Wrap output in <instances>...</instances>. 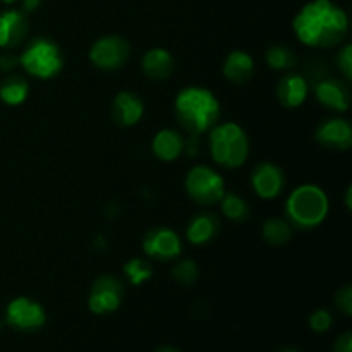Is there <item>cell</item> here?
Listing matches in <instances>:
<instances>
[{"label": "cell", "instance_id": "obj_24", "mask_svg": "<svg viewBox=\"0 0 352 352\" xmlns=\"http://www.w3.org/2000/svg\"><path fill=\"white\" fill-rule=\"evenodd\" d=\"M265 60H267V65L274 71H289L296 65L298 58H296V54L289 47H284V45H274V47L267 48L265 52Z\"/></svg>", "mask_w": 352, "mask_h": 352}, {"label": "cell", "instance_id": "obj_12", "mask_svg": "<svg viewBox=\"0 0 352 352\" xmlns=\"http://www.w3.org/2000/svg\"><path fill=\"white\" fill-rule=\"evenodd\" d=\"M315 138L323 148L346 151L352 146V126L347 119L332 117L316 127Z\"/></svg>", "mask_w": 352, "mask_h": 352}, {"label": "cell", "instance_id": "obj_21", "mask_svg": "<svg viewBox=\"0 0 352 352\" xmlns=\"http://www.w3.org/2000/svg\"><path fill=\"white\" fill-rule=\"evenodd\" d=\"M30 95V85L26 78L19 74H9L0 82V100L9 107H17L26 102Z\"/></svg>", "mask_w": 352, "mask_h": 352}, {"label": "cell", "instance_id": "obj_4", "mask_svg": "<svg viewBox=\"0 0 352 352\" xmlns=\"http://www.w3.org/2000/svg\"><path fill=\"white\" fill-rule=\"evenodd\" d=\"M208 148L217 165L237 168L248 160L250 140L237 122H217L208 131Z\"/></svg>", "mask_w": 352, "mask_h": 352}, {"label": "cell", "instance_id": "obj_15", "mask_svg": "<svg viewBox=\"0 0 352 352\" xmlns=\"http://www.w3.org/2000/svg\"><path fill=\"white\" fill-rule=\"evenodd\" d=\"M144 116V103L134 91L117 93L112 102V119L119 126H136Z\"/></svg>", "mask_w": 352, "mask_h": 352}, {"label": "cell", "instance_id": "obj_31", "mask_svg": "<svg viewBox=\"0 0 352 352\" xmlns=\"http://www.w3.org/2000/svg\"><path fill=\"white\" fill-rule=\"evenodd\" d=\"M16 65H19V57H14L10 52H6V54L0 55V71L9 72L12 71Z\"/></svg>", "mask_w": 352, "mask_h": 352}, {"label": "cell", "instance_id": "obj_25", "mask_svg": "<svg viewBox=\"0 0 352 352\" xmlns=\"http://www.w3.org/2000/svg\"><path fill=\"white\" fill-rule=\"evenodd\" d=\"M124 275H126L127 282L134 287H140L144 282H148L153 275V270H151L150 261H146L144 258H131L129 261L124 263L122 268Z\"/></svg>", "mask_w": 352, "mask_h": 352}, {"label": "cell", "instance_id": "obj_13", "mask_svg": "<svg viewBox=\"0 0 352 352\" xmlns=\"http://www.w3.org/2000/svg\"><path fill=\"white\" fill-rule=\"evenodd\" d=\"M30 23L23 10L9 9L0 12V48L12 50L26 41Z\"/></svg>", "mask_w": 352, "mask_h": 352}, {"label": "cell", "instance_id": "obj_17", "mask_svg": "<svg viewBox=\"0 0 352 352\" xmlns=\"http://www.w3.org/2000/svg\"><path fill=\"white\" fill-rule=\"evenodd\" d=\"M141 69L153 81H165L175 69V60L170 52L164 47L150 48L141 58Z\"/></svg>", "mask_w": 352, "mask_h": 352}, {"label": "cell", "instance_id": "obj_14", "mask_svg": "<svg viewBox=\"0 0 352 352\" xmlns=\"http://www.w3.org/2000/svg\"><path fill=\"white\" fill-rule=\"evenodd\" d=\"M315 96L323 107L333 112H347L351 107V91L339 79H322L315 86Z\"/></svg>", "mask_w": 352, "mask_h": 352}, {"label": "cell", "instance_id": "obj_36", "mask_svg": "<svg viewBox=\"0 0 352 352\" xmlns=\"http://www.w3.org/2000/svg\"><path fill=\"white\" fill-rule=\"evenodd\" d=\"M278 352H299L298 349H292V347H285V349L278 351Z\"/></svg>", "mask_w": 352, "mask_h": 352}, {"label": "cell", "instance_id": "obj_5", "mask_svg": "<svg viewBox=\"0 0 352 352\" xmlns=\"http://www.w3.org/2000/svg\"><path fill=\"white\" fill-rule=\"evenodd\" d=\"M19 65L30 76L38 79H52L64 67L60 47L45 36L33 38L19 55Z\"/></svg>", "mask_w": 352, "mask_h": 352}, {"label": "cell", "instance_id": "obj_16", "mask_svg": "<svg viewBox=\"0 0 352 352\" xmlns=\"http://www.w3.org/2000/svg\"><path fill=\"white\" fill-rule=\"evenodd\" d=\"M309 93V82L305 76L301 74H292L284 76L278 81L277 86V98L282 107L285 109H298L302 103L306 102Z\"/></svg>", "mask_w": 352, "mask_h": 352}, {"label": "cell", "instance_id": "obj_9", "mask_svg": "<svg viewBox=\"0 0 352 352\" xmlns=\"http://www.w3.org/2000/svg\"><path fill=\"white\" fill-rule=\"evenodd\" d=\"M124 285L113 275H102L91 285L88 296V308L93 315H110L122 305Z\"/></svg>", "mask_w": 352, "mask_h": 352}, {"label": "cell", "instance_id": "obj_29", "mask_svg": "<svg viewBox=\"0 0 352 352\" xmlns=\"http://www.w3.org/2000/svg\"><path fill=\"white\" fill-rule=\"evenodd\" d=\"M336 305L340 311L346 316L352 315V287L351 285H344L342 289H339L336 294Z\"/></svg>", "mask_w": 352, "mask_h": 352}, {"label": "cell", "instance_id": "obj_33", "mask_svg": "<svg viewBox=\"0 0 352 352\" xmlns=\"http://www.w3.org/2000/svg\"><path fill=\"white\" fill-rule=\"evenodd\" d=\"M155 352H182V351H179L177 347H172V346H162Z\"/></svg>", "mask_w": 352, "mask_h": 352}, {"label": "cell", "instance_id": "obj_3", "mask_svg": "<svg viewBox=\"0 0 352 352\" xmlns=\"http://www.w3.org/2000/svg\"><path fill=\"white\" fill-rule=\"evenodd\" d=\"M330 212L327 192L316 184H301L292 189L285 201L289 222L299 229H315L322 226Z\"/></svg>", "mask_w": 352, "mask_h": 352}, {"label": "cell", "instance_id": "obj_18", "mask_svg": "<svg viewBox=\"0 0 352 352\" xmlns=\"http://www.w3.org/2000/svg\"><path fill=\"white\" fill-rule=\"evenodd\" d=\"M186 150V138L175 129H162L151 140V151L160 162L177 160Z\"/></svg>", "mask_w": 352, "mask_h": 352}, {"label": "cell", "instance_id": "obj_6", "mask_svg": "<svg viewBox=\"0 0 352 352\" xmlns=\"http://www.w3.org/2000/svg\"><path fill=\"white\" fill-rule=\"evenodd\" d=\"M186 192L195 203L212 206L226 195V181L208 165H195L186 175Z\"/></svg>", "mask_w": 352, "mask_h": 352}, {"label": "cell", "instance_id": "obj_28", "mask_svg": "<svg viewBox=\"0 0 352 352\" xmlns=\"http://www.w3.org/2000/svg\"><path fill=\"white\" fill-rule=\"evenodd\" d=\"M337 65H339L340 72L347 81L352 79V45L347 43L346 47L340 48L339 55H337Z\"/></svg>", "mask_w": 352, "mask_h": 352}, {"label": "cell", "instance_id": "obj_35", "mask_svg": "<svg viewBox=\"0 0 352 352\" xmlns=\"http://www.w3.org/2000/svg\"><path fill=\"white\" fill-rule=\"evenodd\" d=\"M0 2H3V3H7V6H12V3H16V2H19V0H0Z\"/></svg>", "mask_w": 352, "mask_h": 352}, {"label": "cell", "instance_id": "obj_20", "mask_svg": "<svg viewBox=\"0 0 352 352\" xmlns=\"http://www.w3.org/2000/svg\"><path fill=\"white\" fill-rule=\"evenodd\" d=\"M222 74L227 81L236 82V85L248 82L254 74L253 57L244 50L230 52L223 60Z\"/></svg>", "mask_w": 352, "mask_h": 352}, {"label": "cell", "instance_id": "obj_22", "mask_svg": "<svg viewBox=\"0 0 352 352\" xmlns=\"http://www.w3.org/2000/svg\"><path fill=\"white\" fill-rule=\"evenodd\" d=\"M261 236H263L265 243L270 246H285L292 239V226L287 220L272 217V219L265 220L263 227H261Z\"/></svg>", "mask_w": 352, "mask_h": 352}, {"label": "cell", "instance_id": "obj_30", "mask_svg": "<svg viewBox=\"0 0 352 352\" xmlns=\"http://www.w3.org/2000/svg\"><path fill=\"white\" fill-rule=\"evenodd\" d=\"M332 352H352V333L344 332L333 344Z\"/></svg>", "mask_w": 352, "mask_h": 352}, {"label": "cell", "instance_id": "obj_23", "mask_svg": "<svg viewBox=\"0 0 352 352\" xmlns=\"http://www.w3.org/2000/svg\"><path fill=\"white\" fill-rule=\"evenodd\" d=\"M220 208L226 219L230 222H246L250 219V205L244 198H241L236 192H227L220 199Z\"/></svg>", "mask_w": 352, "mask_h": 352}, {"label": "cell", "instance_id": "obj_11", "mask_svg": "<svg viewBox=\"0 0 352 352\" xmlns=\"http://www.w3.org/2000/svg\"><path fill=\"white\" fill-rule=\"evenodd\" d=\"M251 188L261 199H275L285 188V174L278 165L261 162L251 174Z\"/></svg>", "mask_w": 352, "mask_h": 352}, {"label": "cell", "instance_id": "obj_32", "mask_svg": "<svg viewBox=\"0 0 352 352\" xmlns=\"http://www.w3.org/2000/svg\"><path fill=\"white\" fill-rule=\"evenodd\" d=\"M41 6V0H23V12H34Z\"/></svg>", "mask_w": 352, "mask_h": 352}, {"label": "cell", "instance_id": "obj_34", "mask_svg": "<svg viewBox=\"0 0 352 352\" xmlns=\"http://www.w3.org/2000/svg\"><path fill=\"white\" fill-rule=\"evenodd\" d=\"M351 195H352V189L349 188V189H347V195H346V206L349 210H351Z\"/></svg>", "mask_w": 352, "mask_h": 352}, {"label": "cell", "instance_id": "obj_10", "mask_svg": "<svg viewBox=\"0 0 352 352\" xmlns=\"http://www.w3.org/2000/svg\"><path fill=\"white\" fill-rule=\"evenodd\" d=\"M143 251L153 260L170 261L182 254V241L175 230L168 227H155L144 236Z\"/></svg>", "mask_w": 352, "mask_h": 352}, {"label": "cell", "instance_id": "obj_26", "mask_svg": "<svg viewBox=\"0 0 352 352\" xmlns=\"http://www.w3.org/2000/svg\"><path fill=\"white\" fill-rule=\"evenodd\" d=\"M172 277L181 285H192L199 277L198 265L192 260H179L172 268Z\"/></svg>", "mask_w": 352, "mask_h": 352}, {"label": "cell", "instance_id": "obj_7", "mask_svg": "<svg viewBox=\"0 0 352 352\" xmlns=\"http://www.w3.org/2000/svg\"><path fill=\"white\" fill-rule=\"evenodd\" d=\"M131 47L126 38L119 34H107L98 38L89 48V60L96 69L105 72L124 67L129 58Z\"/></svg>", "mask_w": 352, "mask_h": 352}, {"label": "cell", "instance_id": "obj_27", "mask_svg": "<svg viewBox=\"0 0 352 352\" xmlns=\"http://www.w3.org/2000/svg\"><path fill=\"white\" fill-rule=\"evenodd\" d=\"M332 323H333L332 313L325 308L316 309V311H313L311 316H309V329L316 333L329 332V330L332 329Z\"/></svg>", "mask_w": 352, "mask_h": 352}, {"label": "cell", "instance_id": "obj_8", "mask_svg": "<svg viewBox=\"0 0 352 352\" xmlns=\"http://www.w3.org/2000/svg\"><path fill=\"white\" fill-rule=\"evenodd\" d=\"M6 323L19 332H36L47 323V311L30 298H14L6 308Z\"/></svg>", "mask_w": 352, "mask_h": 352}, {"label": "cell", "instance_id": "obj_2", "mask_svg": "<svg viewBox=\"0 0 352 352\" xmlns=\"http://www.w3.org/2000/svg\"><path fill=\"white\" fill-rule=\"evenodd\" d=\"M174 112L182 129L191 136L205 134L219 122L220 102L203 86H186L174 100Z\"/></svg>", "mask_w": 352, "mask_h": 352}, {"label": "cell", "instance_id": "obj_19", "mask_svg": "<svg viewBox=\"0 0 352 352\" xmlns=\"http://www.w3.org/2000/svg\"><path fill=\"white\" fill-rule=\"evenodd\" d=\"M220 222L213 213H198L192 217L186 227V237L192 246H205L217 237Z\"/></svg>", "mask_w": 352, "mask_h": 352}, {"label": "cell", "instance_id": "obj_1", "mask_svg": "<svg viewBox=\"0 0 352 352\" xmlns=\"http://www.w3.org/2000/svg\"><path fill=\"white\" fill-rule=\"evenodd\" d=\"M292 30L306 47L333 48L346 40L349 17L332 0H311L294 16Z\"/></svg>", "mask_w": 352, "mask_h": 352}]
</instances>
